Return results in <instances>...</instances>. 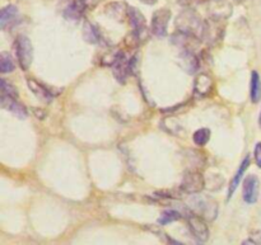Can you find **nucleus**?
Returning <instances> with one entry per match:
<instances>
[{
    "instance_id": "f257e3e1",
    "label": "nucleus",
    "mask_w": 261,
    "mask_h": 245,
    "mask_svg": "<svg viewBox=\"0 0 261 245\" xmlns=\"http://www.w3.org/2000/svg\"><path fill=\"white\" fill-rule=\"evenodd\" d=\"M176 29L178 32L186 33V35L195 36L198 38H203L204 30H205L206 22L191 9H186L181 12L176 18Z\"/></svg>"
},
{
    "instance_id": "f03ea898",
    "label": "nucleus",
    "mask_w": 261,
    "mask_h": 245,
    "mask_svg": "<svg viewBox=\"0 0 261 245\" xmlns=\"http://www.w3.org/2000/svg\"><path fill=\"white\" fill-rule=\"evenodd\" d=\"M205 188V177L199 169H190L184 174L180 191L186 195H199Z\"/></svg>"
},
{
    "instance_id": "7ed1b4c3",
    "label": "nucleus",
    "mask_w": 261,
    "mask_h": 245,
    "mask_svg": "<svg viewBox=\"0 0 261 245\" xmlns=\"http://www.w3.org/2000/svg\"><path fill=\"white\" fill-rule=\"evenodd\" d=\"M15 55L22 70L27 71L33 61V46L27 36H18L15 40Z\"/></svg>"
},
{
    "instance_id": "20e7f679",
    "label": "nucleus",
    "mask_w": 261,
    "mask_h": 245,
    "mask_svg": "<svg viewBox=\"0 0 261 245\" xmlns=\"http://www.w3.org/2000/svg\"><path fill=\"white\" fill-rule=\"evenodd\" d=\"M195 196V195H193ZM191 205H193V210L195 211V213L203 216L206 220L212 221L217 218V212H218V206H217L216 201H213L212 198L201 197V196H195V197L191 198Z\"/></svg>"
},
{
    "instance_id": "39448f33",
    "label": "nucleus",
    "mask_w": 261,
    "mask_h": 245,
    "mask_svg": "<svg viewBox=\"0 0 261 245\" xmlns=\"http://www.w3.org/2000/svg\"><path fill=\"white\" fill-rule=\"evenodd\" d=\"M186 220H188V226L190 229V233L193 234V236L199 243L208 241L209 228L206 225V219H204L203 216L198 215L195 212H190L186 216Z\"/></svg>"
},
{
    "instance_id": "423d86ee",
    "label": "nucleus",
    "mask_w": 261,
    "mask_h": 245,
    "mask_svg": "<svg viewBox=\"0 0 261 245\" xmlns=\"http://www.w3.org/2000/svg\"><path fill=\"white\" fill-rule=\"evenodd\" d=\"M127 19L133 28V33L138 37L139 42H143L148 38V27L145 22V17L140 13L138 8L127 7Z\"/></svg>"
},
{
    "instance_id": "0eeeda50",
    "label": "nucleus",
    "mask_w": 261,
    "mask_h": 245,
    "mask_svg": "<svg viewBox=\"0 0 261 245\" xmlns=\"http://www.w3.org/2000/svg\"><path fill=\"white\" fill-rule=\"evenodd\" d=\"M171 10L167 8H162L153 13L152 22H150V32L157 37L167 36L168 23L171 20Z\"/></svg>"
},
{
    "instance_id": "6e6552de",
    "label": "nucleus",
    "mask_w": 261,
    "mask_h": 245,
    "mask_svg": "<svg viewBox=\"0 0 261 245\" xmlns=\"http://www.w3.org/2000/svg\"><path fill=\"white\" fill-rule=\"evenodd\" d=\"M112 74H114L115 79L119 81L120 84H124L126 81L127 75L130 74L129 71V60H127L126 55L122 51H117L115 55L114 61L111 64Z\"/></svg>"
},
{
    "instance_id": "1a4fd4ad",
    "label": "nucleus",
    "mask_w": 261,
    "mask_h": 245,
    "mask_svg": "<svg viewBox=\"0 0 261 245\" xmlns=\"http://www.w3.org/2000/svg\"><path fill=\"white\" fill-rule=\"evenodd\" d=\"M208 12L212 19L226 20L232 13V5L227 0H209Z\"/></svg>"
},
{
    "instance_id": "9d476101",
    "label": "nucleus",
    "mask_w": 261,
    "mask_h": 245,
    "mask_svg": "<svg viewBox=\"0 0 261 245\" xmlns=\"http://www.w3.org/2000/svg\"><path fill=\"white\" fill-rule=\"evenodd\" d=\"M259 196V178L251 174L245 178L244 182V201L249 205H254Z\"/></svg>"
},
{
    "instance_id": "9b49d317",
    "label": "nucleus",
    "mask_w": 261,
    "mask_h": 245,
    "mask_svg": "<svg viewBox=\"0 0 261 245\" xmlns=\"http://www.w3.org/2000/svg\"><path fill=\"white\" fill-rule=\"evenodd\" d=\"M0 103H2L3 108L9 111L10 113L14 114V116L18 117V118L23 119L28 116L27 108H25L20 102H18L17 98H14V97L7 96V94H2Z\"/></svg>"
},
{
    "instance_id": "f8f14e48",
    "label": "nucleus",
    "mask_w": 261,
    "mask_h": 245,
    "mask_svg": "<svg viewBox=\"0 0 261 245\" xmlns=\"http://www.w3.org/2000/svg\"><path fill=\"white\" fill-rule=\"evenodd\" d=\"M214 89V81L209 74L201 73L195 78V83H194V91L196 96L199 97H206L213 91Z\"/></svg>"
},
{
    "instance_id": "ddd939ff",
    "label": "nucleus",
    "mask_w": 261,
    "mask_h": 245,
    "mask_svg": "<svg viewBox=\"0 0 261 245\" xmlns=\"http://www.w3.org/2000/svg\"><path fill=\"white\" fill-rule=\"evenodd\" d=\"M178 63H180L181 68L188 71L189 74L196 73L199 69V58L195 51L193 50H181Z\"/></svg>"
},
{
    "instance_id": "4468645a",
    "label": "nucleus",
    "mask_w": 261,
    "mask_h": 245,
    "mask_svg": "<svg viewBox=\"0 0 261 245\" xmlns=\"http://www.w3.org/2000/svg\"><path fill=\"white\" fill-rule=\"evenodd\" d=\"M27 85H28V88L31 89V91L35 94L36 98H37L38 101L43 102V103H46V104H48L53 102V98H54L53 93H51V91L48 90L45 85H42L41 83H38L37 80H35V79H27Z\"/></svg>"
},
{
    "instance_id": "2eb2a0df",
    "label": "nucleus",
    "mask_w": 261,
    "mask_h": 245,
    "mask_svg": "<svg viewBox=\"0 0 261 245\" xmlns=\"http://www.w3.org/2000/svg\"><path fill=\"white\" fill-rule=\"evenodd\" d=\"M250 162H251V160H250V155H246L245 159L242 160L240 168L237 169V172L234 173L233 178H232L231 183H229L228 186V198H232V196L234 195V192H236L237 188H239L240 183L242 182V178H244L245 172H246L247 168L250 167Z\"/></svg>"
},
{
    "instance_id": "dca6fc26",
    "label": "nucleus",
    "mask_w": 261,
    "mask_h": 245,
    "mask_svg": "<svg viewBox=\"0 0 261 245\" xmlns=\"http://www.w3.org/2000/svg\"><path fill=\"white\" fill-rule=\"evenodd\" d=\"M86 0H73L64 10V17L68 20H79L86 10Z\"/></svg>"
},
{
    "instance_id": "f3484780",
    "label": "nucleus",
    "mask_w": 261,
    "mask_h": 245,
    "mask_svg": "<svg viewBox=\"0 0 261 245\" xmlns=\"http://www.w3.org/2000/svg\"><path fill=\"white\" fill-rule=\"evenodd\" d=\"M18 9L15 5H7L2 9L0 13V27L2 29H7L9 24H12L15 19H17Z\"/></svg>"
},
{
    "instance_id": "a211bd4d",
    "label": "nucleus",
    "mask_w": 261,
    "mask_h": 245,
    "mask_svg": "<svg viewBox=\"0 0 261 245\" xmlns=\"http://www.w3.org/2000/svg\"><path fill=\"white\" fill-rule=\"evenodd\" d=\"M83 38L86 42L91 43V45H96V43H99L101 41V33L97 29V27L94 24L89 22H84L83 24Z\"/></svg>"
},
{
    "instance_id": "6ab92c4d",
    "label": "nucleus",
    "mask_w": 261,
    "mask_h": 245,
    "mask_svg": "<svg viewBox=\"0 0 261 245\" xmlns=\"http://www.w3.org/2000/svg\"><path fill=\"white\" fill-rule=\"evenodd\" d=\"M250 97L252 103H257L261 99V79L256 70L251 73V84H250Z\"/></svg>"
},
{
    "instance_id": "aec40b11",
    "label": "nucleus",
    "mask_w": 261,
    "mask_h": 245,
    "mask_svg": "<svg viewBox=\"0 0 261 245\" xmlns=\"http://www.w3.org/2000/svg\"><path fill=\"white\" fill-rule=\"evenodd\" d=\"M162 127L171 135H175V136H178V135L182 132V126H181L180 121L177 118H173V117H167L162 121Z\"/></svg>"
},
{
    "instance_id": "412c9836",
    "label": "nucleus",
    "mask_w": 261,
    "mask_h": 245,
    "mask_svg": "<svg viewBox=\"0 0 261 245\" xmlns=\"http://www.w3.org/2000/svg\"><path fill=\"white\" fill-rule=\"evenodd\" d=\"M182 216H184V213H181V211L175 210V208H172V210L163 211L162 215H161V218L158 219V224H160V225H167V224L172 223V221L180 220Z\"/></svg>"
},
{
    "instance_id": "4be33fe9",
    "label": "nucleus",
    "mask_w": 261,
    "mask_h": 245,
    "mask_svg": "<svg viewBox=\"0 0 261 245\" xmlns=\"http://www.w3.org/2000/svg\"><path fill=\"white\" fill-rule=\"evenodd\" d=\"M15 69V64L13 61V57L10 53L2 52L0 55V73L2 74H9L13 73Z\"/></svg>"
},
{
    "instance_id": "5701e85b",
    "label": "nucleus",
    "mask_w": 261,
    "mask_h": 245,
    "mask_svg": "<svg viewBox=\"0 0 261 245\" xmlns=\"http://www.w3.org/2000/svg\"><path fill=\"white\" fill-rule=\"evenodd\" d=\"M209 140H211V130L209 129L203 127V129H199L194 132L193 141L198 146H205L209 142Z\"/></svg>"
},
{
    "instance_id": "b1692460",
    "label": "nucleus",
    "mask_w": 261,
    "mask_h": 245,
    "mask_svg": "<svg viewBox=\"0 0 261 245\" xmlns=\"http://www.w3.org/2000/svg\"><path fill=\"white\" fill-rule=\"evenodd\" d=\"M2 94H7V96H10V97H14V98H17L18 97V91H17V88H15L13 84L8 83V80H5V79H2Z\"/></svg>"
},
{
    "instance_id": "393cba45",
    "label": "nucleus",
    "mask_w": 261,
    "mask_h": 245,
    "mask_svg": "<svg viewBox=\"0 0 261 245\" xmlns=\"http://www.w3.org/2000/svg\"><path fill=\"white\" fill-rule=\"evenodd\" d=\"M254 157H255V163L259 168H261V142H257L256 146L254 150Z\"/></svg>"
},
{
    "instance_id": "a878e982",
    "label": "nucleus",
    "mask_w": 261,
    "mask_h": 245,
    "mask_svg": "<svg viewBox=\"0 0 261 245\" xmlns=\"http://www.w3.org/2000/svg\"><path fill=\"white\" fill-rule=\"evenodd\" d=\"M140 2L144 3V4H147V5H153V4H155L158 0H140Z\"/></svg>"
},
{
    "instance_id": "bb28decb",
    "label": "nucleus",
    "mask_w": 261,
    "mask_h": 245,
    "mask_svg": "<svg viewBox=\"0 0 261 245\" xmlns=\"http://www.w3.org/2000/svg\"><path fill=\"white\" fill-rule=\"evenodd\" d=\"M259 126H260V129H261V112H260V116H259Z\"/></svg>"
}]
</instances>
